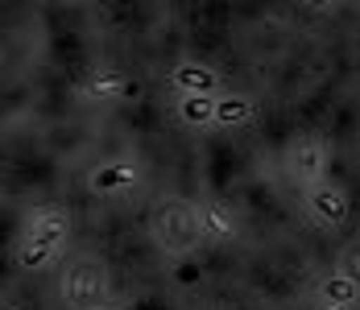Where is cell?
<instances>
[{
  "label": "cell",
  "mask_w": 360,
  "mask_h": 310,
  "mask_svg": "<svg viewBox=\"0 0 360 310\" xmlns=\"http://www.w3.org/2000/svg\"><path fill=\"white\" fill-rule=\"evenodd\" d=\"M25 236H30V240H41V244L63 248L67 236H71V219H67V211H63V207H34V211H30V219H25Z\"/></svg>",
  "instance_id": "obj_5"
},
{
  "label": "cell",
  "mask_w": 360,
  "mask_h": 310,
  "mask_svg": "<svg viewBox=\"0 0 360 310\" xmlns=\"http://www.w3.org/2000/svg\"><path fill=\"white\" fill-rule=\"evenodd\" d=\"M252 100L245 96H219L216 100V124L219 129H240V124H249L252 120Z\"/></svg>",
  "instance_id": "obj_11"
},
{
  "label": "cell",
  "mask_w": 360,
  "mask_h": 310,
  "mask_svg": "<svg viewBox=\"0 0 360 310\" xmlns=\"http://www.w3.org/2000/svg\"><path fill=\"white\" fill-rule=\"evenodd\" d=\"M100 294H104V269L96 261H79V265L67 269V277H63V302L71 310L100 306Z\"/></svg>",
  "instance_id": "obj_2"
},
{
  "label": "cell",
  "mask_w": 360,
  "mask_h": 310,
  "mask_svg": "<svg viewBox=\"0 0 360 310\" xmlns=\"http://www.w3.org/2000/svg\"><path fill=\"white\" fill-rule=\"evenodd\" d=\"M199 232H203V240H212V244H228V240H236L240 224H236V215L224 203L207 199V203H199Z\"/></svg>",
  "instance_id": "obj_7"
},
{
  "label": "cell",
  "mask_w": 360,
  "mask_h": 310,
  "mask_svg": "<svg viewBox=\"0 0 360 310\" xmlns=\"http://www.w3.org/2000/svg\"><path fill=\"white\" fill-rule=\"evenodd\" d=\"M137 182H141V170H137L133 162H104V166H96V170L87 174V190L100 195V199L124 195V190H133Z\"/></svg>",
  "instance_id": "obj_4"
},
{
  "label": "cell",
  "mask_w": 360,
  "mask_h": 310,
  "mask_svg": "<svg viewBox=\"0 0 360 310\" xmlns=\"http://www.w3.org/2000/svg\"><path fill=\"white\" fill-rule=\"evenodd\" d=\"M319 310H352V306H335V302H319Z\"/></svg>",
  "instance_id": "obj_15"
},
{
  "label": "cell",
  "mask_w": 360,
  "mask_h": 310,
  "mask_svg": "<svg viewBox=\"0 0 360 310\" xmlns=\"http://www.w3.org/2000/svg\"><path fill=\"white\" fill-rule=\"evenodd\" d=\"M170 83L179 96H216L219 100V75L203 63H179L170 70Z\"/></svg>",
  "instance_id": "obj_6"
},
{
  "label": "cell",
  "mask_w": 360,
  "mask_h": 310,
  "mask_svg": "<svg viewBox=\"0 0 360 310\" xmlns=\"http://www.w3.org/2000/svg\"><path fill=\"white\" fill-rule=\"evenodd\" d=\"M356 298H360V285L352 281V277H344V273L327 277L323 285H319V302H335V306H352Z\"/></svg>",
  "instance_id": "obj_12"
},
{
  "label": "cell",
  "mask_w": 360,
  "mask_h": 310,
  "mask_svg": "<svg viewBox=\"0 0 360 310\" xmlns=\"http://www.w3.org/2000/svg\"><path fill=\"white\" fill-rule=\"evenodd\" d=\"M290 166H294V178H302L307 186L323 182L327 145H323V141H298V145H294V157H290Z\"/></svg>",
  "instance_id": "obj_8"
},
{
  "label": "cell",
  "mask_w": 360,
  "mask_h": 310,
  "mask_svg": "<svg viewBox=\"0 0 360 310\" xmlns=\"http://www.w3.org/2000/svg\"><path fill=\"white\" fill-rule=\"evenodd\" d=\"M340 273H344V277H352V281L360 285V244L344 252V261H340Z\"/></svg>",
  "instance_id": "obj_14"
},
{
  "label": "cell",
  "mask_w": 360,
  "mask_h": 310,
  "mask_svg": "<svg viewBox=\"0 0 360 310\" xmlns=\"http://www.w3.org/2000/svg\"><path fill=\"white\" fill-rule=\"evenodd\" d=\"M8 310H21V306H8Z\"/></svg>",
  "instance_id": "obj_17"
},
{
  "label": "cell",
  "mask_w": 360,
  "mask_h": 310,
  "mask_svg": "<svg viewBox=\"0 0 360 310\" xmlns=\"http://www.w3.org/2000/svg\"><path fill=\"white\" fill-rule=\"evenodd\" d=\"M129 91V83H124V75L120 70H91L87 79H79V96H87V100H116V96H124Z\"/></svg>",
  "instance_id": "obj_9"
},
{
  "label": "cell",
  "mask_w": 360,
  "mask_h": 310,
  "mask_svg": "<svg viewBox=\"0 0 360 310\" xmlns=\"http://www.w3.org/2000/svg\"><path fill=\"white\" fill-rule=\"evenodd\" d=\"M307 211L323 228H344L348 224V195L331 182H315V186H307Z\"/></svg>",
  "instance_id": "obj_3"
},
{
  "label": "cell",
  "mask_w": 360,
  "mask_h": 310,
  "mask_svg": "<svg viewBox=\"0 0 360 310\" xmlns=\"http://www.w3.org/2000/svg\"><path fill=\"white\" fill-rule=\"evenodd\" d=\"M174 112H179L182 124L207 129V124H216V96H179Z\"/></svg>",
  "instance_id": "obj_10"
},
{
  "label": "cell",
  "mask_w": 360,
  "mask_h": 310,
  "mask_svg": "<svg viewBox=\"0 0 360 310\" xmlns=\"http://www.w3.org/2000/svg\"><path fill=\"white\" fill-rule=\"evenodd\" d=\"M91 310H116V306H91Z\"/></svg>",
  "instance_id": "obj_16"
},
{
  "label": "cell",
  "mask_w": 360,
  "mask_h": 310,
  "mask_svg": "<svg viewBox=\"0 0 360 310\" xmlns=\"http://www.w3.org/2000/svg\"><path fill=\"white\" fill-rule=\"evenodd\" d=\"M158 240L166 244L170 252H191L195 240H203V232H199V207L170 203L158 215Z\"/></svg>",
  "instance_id": "obj_1"
},
{
  "label": "cell",
  "mask_w": 360,
  "mask_h": 310,
  "mask_svg": "<svg viewBox=\"0 0 360 310\" xmlns=\"http://www.w3.org/2000/svg\"><path fill=\"white\" fill-rule=\"evenodd\" d=\"M54 257H58V248H54V244L30 240V236L17 244V265H21V269H46Z\"/></svg>",
  "instance_id": "obj_13"
}]
</instances>
